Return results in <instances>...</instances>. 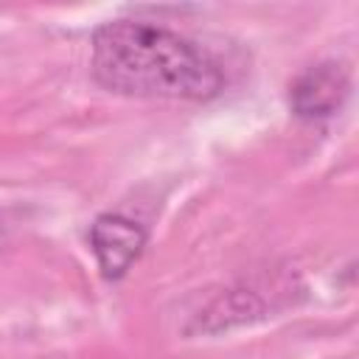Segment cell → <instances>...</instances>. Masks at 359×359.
Listing matches in <instances>:
<instances>
[{"mask_svg": "<svg viewBox=\"0 0 359 359\" xmlns=\"http://www.w3.org/2000/svg\"><path fill=\"white\" fill-rule=\"evenodd\" d=\"M3 238H6V222H3V216H0V244H3Z\"/></svg>", "mask_w": 359, "mask_h": 359, "instance_id": "277c9868", "label": "cell"}, {"mask_svg": "<svg viewBox=\"0 0 359 359\" xmlns=\"http://www.w3.org/2000/svg\"><path fill=\"white\" fill-rule=\"evenodd\" d=\"M93 79L121 95L210 101L224 90L222 65L194 39L143 20H112L93 31Z\"/></svg>", "mask_w": 359, "mask_h": 359, "instance_id": "6da1fadb", "label": "cell"}, {"mask_svg": "<svg viewBox=\"0 0 359 359\" xmlns=\"http://www.w3.org/2000/svg\"><path fill=\"white\" fill-rule=\"evenodd\" d=\"M351 93V76L339 62H317L289 84V107L303 121L334 115Z\"/></svg>", "mask_w": 359, "mask_h": 359, "instance_id": "3957f363", "label": "cell"}, {"mask_svg": "<svg viewBox=\"0 0 359 359\" xmlns=\"http://www.w3.org/2000/svg\"><path fill=\"white\" fill-rule=\"evenodd\" d=\"M90 250L107 280H118L140 258L146 247V230L123 213H101L90 224Z\"/></svg>", "mask_w": 359, "mask_h": 359, "instance_id": "7a4b0ae2", "label": "cell"}]
</instances>
